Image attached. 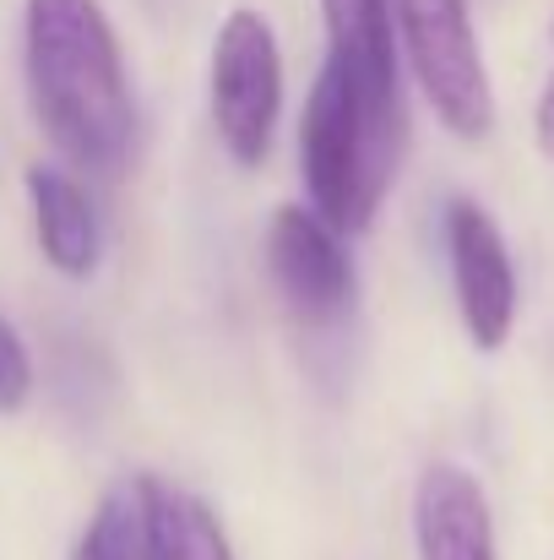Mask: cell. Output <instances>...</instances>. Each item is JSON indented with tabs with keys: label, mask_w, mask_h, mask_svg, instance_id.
Returning a JSON list of instances; mask_svg holds the SVG:
<instances>
[{
	"label": "cell",
	"mask_w": 554,
	"mask_h": 560,
	"mask_svg": "<svg viewBox=\"0 0 554 560\" xmlns=\"http://www.w3.org/2000/svg\"><path fill=\"white\" fill-rule=\"evenodd\" d=\"M391 27L435 120L462 142H484L495 131V88L468 0H391Z\"/></svg>",
	"instance_id": "3957f363"
},
{
	"label": "cell",
	"mask_w": 554,
	"mask_h": 560,
	"mask_svg": "<svg viewBox=\"0 0 554 560\" xmlns=\"http://www.w3.org/2000/svg\"><path fill=\"white\" fill-rule=\"evenodd\" d=\"M207 98H212V126L223 153L239 170H256L272 153L278 109H283V55L278 33L261 11L234 5L212 38V66H207Z\"/></svg>",
	"instance_id": "277c9868"
},
{
	"label": "cell",
	"mask_w": 554,
	"mask_h": 560,
	"mask_svg": "<svg viewBox=\"0 0 554 560\" xmlns=\"http://www.w3.org/2000/svg\"><path fill=\"white\" fill-rule=\"evenodd\" d=\"M533 137H539V153H550V159H554V77L544 82V93H539V109H533Z\"/></svg>",
	"instance_id": "4fadbf2b"
},
{
	"label": "cell",
	"mask_w": 554,
	"mask_h": 560,
	"mask_svg": "<svg viewBox=\"0 0 554 560\" xmlns=\"http://www.w3.org/2000/svg\"><path fill=\"white\" fill-rule=\"evenodd\" d=\"M321 16H327V66L343 77V88L359 98V109L380 131L408 137L391 0H321Z\"/></svg>",
	"instance_id": "52a82bcc"
},
{
	"label": "cell",
	"mask_w": 554,
	"mask_h": 560,
	"mask_svg": "<svg viewBox=\"0 0 554 560\" xmlns=\"http://www.w3.org/2000/svg\"><path fill=\"white\" fill-rule=\"evenodd\" d=\"M397 159H402V137L380 131L359 109V98L343 88V77L321 66L299 120V170L310 186V212L338 234L369 229L397 175Z\"/></svg>",
	"instance_id": "7a4b0ae2"
},
{
	"label": "cell",
	"mask_w": 554,
	"mask_h": 560,
	"mask_svg": "<svg viewBox=\"0 0 554 560\" xmlns=\"http://www.w3.org/2000/svg\"><path fill=\"white\" fill-rule=\"evenodd\" d=\"M22 71L38 131L82 175H120L137 142V104L120 38L98 0H27Z\"/></svg>",
	"instance_id": "6da1fadb"
},
{
	"label": "cell",
	"mask_w": 554,
	"mask_h": 560,
	"mask_svg": "<svg viewBox=\"0 0 554 560\" xmlns=\"http://www.w3.org/2000/svg\"><path fill=\"white\" fill-rule=\"evenodd\" d=\"M148 490V517H153V556L158 560H234L223 523L201 495L164 479H142Z\"/></svg>",
	"instance_id": "30bf717a"
},
{
	"label": "cell",
	"mask_w": 554,
	"mask_h": 560,
	"mask_svg": "<svg viewBox=\"0 0 554 560\" xmlns=\"http://www.w3.org/2000/svg\"><path fill=\"white\" fill-rule=\"evenodd\" d=\"M71 560H158L153 556V517H148V490H142V479L115 485V490L98 501V512H93V523L82 528Z\"/></svg>",
	"instance_id": "8fae6325"
},
{
	"label": "cell",
	"mask_w": 554,
	"mask_h": 560,
	"mask_svg": "<svg viewBox=\"0 0 554 560\" xmlns=\"http://www.w3.org/2000/svg\"><path fill=\"white\" fill-rule=\"evenodd\" d=\"M33 397V354L22 332L0 316V413H16Z\"/></svg>",
	"instance_id": "7c38bea8"
},
{
	"label": "cell",
	"mask_w": 554,
	"mask_h": 560,
	"mask_svg": "<svg viewBox=\"0 0 554 560\" xmlns=\"http://www.w3.org/2000/svg\"><path fill=\"white\" fill-rule=\"evenodd\" d=\"M419 560H500L484 485L457 463H429L413 490Z\"/></svg>",
	"instance_id": "ba28073f"
},
{
	"label": "cell",
	"mask_w": 554,
	"mask_h": 560,
	"mask_svg": "<svg viewBox=\"0 0 554 560\" xmlns=\"http://www.w3.org/2000/svg\"><path fill=\"white\" fill-rule=\"evenodd\" d=\"M446 256H451L457 311H462L473 349H484V354L506 349V338L517 327V267H511L500 223L468 196H457L446 207Z\"/></svg>",
	"instance_id": "8992f818"
},
{
	"label": "cell",
	"mask_w": 554,
	"mask_h": 560,
	"mask_svg": "<svg viewBox=\"0 0 554 560\" xmlns=\"http://www.w3.org/2000/svg\"><path fill=\"white\" fill-rule=\"evenodd\" d=\"M267 272L288 311L310 327H332L354 311V261L338 229L310 207H278L267 223Z\"/></svg>",
	"instance_id": "5b68a950"
},
{
	"label": "cell",
	"mask_w": 554,
	"mask_h": 560,
	"mask_svg": "<svg viewBox=\"0 0 554 560\" xmlns=\"http://www.w3.org/2000/svg\"><path fill=\"white\" fill-rule=\"evenodd\" d=\"M27 201H33V229H38L44 261L60 278H87L98 267V250H104L87 186L60 164H33L27 170Z\"/></svg>",
	"instance_id": "9c48e42d"
}]
</instances>
